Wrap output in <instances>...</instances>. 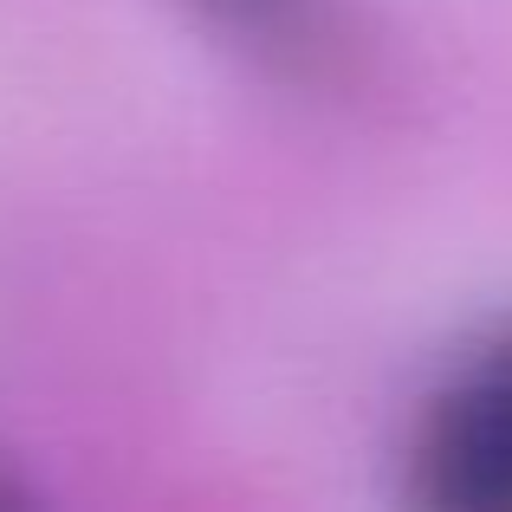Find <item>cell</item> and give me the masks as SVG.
Here are the masks:
<instances>
[{
    "mask_svg": "<svg viewBox=\"0 0 512 512\" xmlns=\"http://www.w3.org/2000/svg\"><path fill=\"white\" fill-rule=\"evenodd\" d=\"M415 487L448 512H512V331L467 357L428 402Z\"/></svg>",
    "mask_w": 512,
    "mask_h": 512,
    "instance_id": "6da1fadb",
    "label": "cell"
},
{
    "mask_svg": "<svg viewBox=\"0 0 512 512\" xmlns=\"http://www.w3.org/2000/svg\"><path fill=\"white\" fill-rule=\"evenodd\" d=\"M195 7L266 65H286L292 78H338L357 59L338 0H195Z\"/></svg>",
    "mask_w": 512,
    "mask_h": 512,
    "instance_id": "7a4b0ae2",
    "label": "cell"
}]
</instances>
